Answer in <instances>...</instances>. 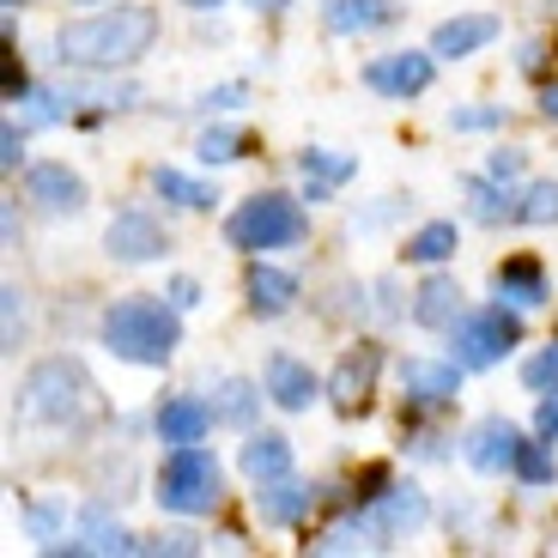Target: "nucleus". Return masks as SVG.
I'll list each match as a JSON object with an SVG mask.
<instances>
[{
    "label": "nucleus",
    "instance_id": "obj_33",
    "mask_svg": "<svg viewBox=\"0 0 558 558\" xmlns=\"http://www.w3.org/2000/svg\"><path fill=\"white\" fill-rule=\"evenodd\" d=\"M517 480H522V486H553V480H558V461H553V449H546V437L522 444V456H517Z\"/></svg>",
    "mask_w": 558,
    "mask_h": 558
},
{
    "label": "nucleus",
    "instance_id": "obj_22",
    "mask_svg": "<svg viewBox=\"0 0 558 558\" xmlns=\"http://www.w3.org/2000/svg\"><path fill=\"white\" fill-rule=\"evenodd\" d=\"M298 170H304V201H328L340 182L359 177V158H352V153H328V146H310V153L298 158Z\"/></svg>",
    "mask_w": 558,
    "mask_h": 558
},
{
    "label": "nucleus",
    "instance_id": "obj_14",
    "mask_svg": "<svg viewBox=\"0 0 558 558\" xmlns=\"http://www.w3.org/2000/svg\"><path fill=\"white\" fill-rule=\"evenodd\" d=\"M377 371H383V347H377V340H359V347H352L347 359L335 364V377H328V395H335L340 413H359L364 395L377 389Z\"/></svg>",
    "mask_w": 558,
    "mask_h": 558
},
{
    "label": "nucleus",
    "instance_id": "obj_38",
    "mask_svg": "<svg viewBox=\"0 0 558 558\" xmlns=\"http://www.w3.org/2000/svg\"><path fill=\"white\" fill-rule=\"evenodd\" d=\"M0 165H7V170L25 165V128H19V122L0 128Z\"/></svg>",
    "mask_w": 558,
    "mask_h": 558
},
{
    "label": "nucleus",
    "instance_id": "obj_25",
    "mask_svg": "<svg viewBox=\"0 0 558 558\" xmlns=\"http://www.w3.org/2000/svg\"><path fill=\"white\" fill-rule=\"evenodd\" d=\"M153 189L170 201V207H189V213H207L213 201H219V195L207 189V182L189 177V170H177V165H158V170H153Z\"/></svg>",
    "mask_w": 558,
    "mask_h": 558
},
{
    "label": "nucleus",
    "instance_id": "obj_19",
    "mask_svg": "<svg viewBox=\"0 0 558 558\" xmlns=\"http://www.w3.org/2000/svg\"><path fill=\"white\" fill-rule=\"evenodd\" d=\"M492 37H498V19L492 13H461V19H444V25L432 31V56L437 61H468V56H480Z\"/></svg>",
    "mask_w": 558,
    "mask_h": 558
},
{
    "label": "nucleus",
    "instance_id": "obj_28",
    "mask_svg": "<svg viewBox=\"0 0 558 558\" xmlns=\"http://www.w3.org/2000/svg\"><path fill=\"white\" fill-rule=\"evenodd\" d=\"M461 195H468V207H474L480 225L517 219V207H510V182H498V177H468L461 182Z\"/></svg>",
    "mask_w": 558,
    "mask_h": 558
},
{
    "label": "nucleus",
    "instance_id": "obj_1",
    "mask_svg": "<svg viewBox=\"0 0 558 558\" xmlns=\"http://www.w3.org/2000/svg\"><path fill=\"white\" fill-rule=\"evenodd\" d=\"M158 13L140 7V0H122V7H104V13L68 19L56 31V61L61 68H85V73H116L134 68L140 56H153L158 43Z\"/></svg>",
    "mask_w": 558,
    "mask_h": 558
},
{
    "label": "nucleus",
    "instance_id": "obj_36",
    "mask_svg": "<svg viewBox=\"0 0 558 558\" xmlns=\"http://www.w3.org/2000/svg\"><path fill=\"white\" fill-rule=\"evenodd\" d=\"M522 170H529V153H517V146H498L486 158V177H498V182H522Z\"/></svg>",
    "mask_w": 558,
    "mask_h": 558
},
{
    "label": "nucleus",
    "instance_id": "obj_47",
    "mask_svg": "<svg viewBox=\"0 0 558 558\" xmlns=\"http://www.w3.org/2000/svg\"><path fill=\"white\" fill-rule=\"evenodd\" d=\"M80 7H85V0H80Z\"/></svg>",
    "mask_w": 558,
    "mask_h": 558
},
{
    "label": "nucleus",
    "instance_id": "obj_35",
    "mask_svg": "<svg viewBox=\"0 0 558 558\" xmlns=\"http://www.w3.org/2000/svg\"><path fill=\"white\" fill-rule=\"evenodd\" d=\"M498 122H504L498 104H480V110H449V128H456V134H486V128H498Z\"/></svg>",
    "mask_w": 558,
    "mask_h": 558
},
{
    "label": "nucleus",
    "instance_id": "obj_7",
    "mask_svg": "<svg viewBox=\"0 0 558 558\" xmlns=\"http://www.w3.org/2000/svg\"><path fill=\"white\" fill-rule=\"evenodd\" d=\"M432 80H437V56H432V49H395V56H377L371 68H364V85H371L377 98H395V104L432 92Z\"/></svg>",
    "mask_w": 558,
    "mask_h": 558
},
{
    "label": "nucleus",
    "instance_id": "obj_41",
    "mask_svg": "<svg viewBox=\"0 0 558 558\" xmlns=\"http://www.w3.org/2000/svg\"><path fill=\"white\" fill-rule=\"evenodd\" d=\"M165 298H170V304H177V310H195V304H201V286H195V279H189V274H177V279H170V286H165Z\"/></svg>",
    "mask_w": 558,
    "mask_h": 558
},
{
    "label": "nucleus",
    "instance_id": "obj_26",
    "mask_svg": "<svg viewBox=\"0 0 558 558\" xmlns=\"http://www.w3.org/2000/svg\"><path fill=\"white\" fill-rule=\"evenodd\" d=\"M456 250H461V231H456L449 219L418 225L413 238H407V262H413V267H437V262H449Z\"/></svg>",
    "mask_w": 558,
    "mask_h": 558
},
{
    "label": "nucleus",
    "instance_id": "obj_11",
    "mask_svg": "<svg viewBox=\"0 0 558 558\" xmlns=\"http://www.w3.org/2000/svg\"><path fill=\"white\" fill-rule=\"evenodd\" d=\"M364 517L377 522L383 534H413V529H425V517H432V498L407 480V486H389L383 480V492H364Z\"/></svg>",
    "mask_w": 558,
    "mask_h": 558
},
{
    "label": "nucleus",
    "instance_id": "obj_13",
    "mask_svg": "<svg viewBox=\"0 0 558 558\" xmlns=\"http://www.w3.org/2000/svg\"><path fill=\"white\" fill-rule=\"evenodd\" d=\"M262 389H267V401H274L279 413H310V401L322 395V383H316V371H310L304 359L274 352V359H267V371H262Z\"/></svg>",
    "mask_w": 558,
    "mask_h": 558
},
{
    "label": "nucleus",
    "instance_id": "obj_24",
    "mask_svg": "<svg viewBox=\"0 0 558 558\" xmlns=\"http://www.w3.org/2000/svg\"><path fill=\"white\" fill-rule=\"evenodd\" d=\"M68 553H140V541L110 517V510H98V504H92V510L80 517V534L68 541Z\"/></svg>",
    "mask_w": 558,
    "mask_h": 558
},
{
    "label": "nucleus",
    "instance_id": "obj_27",
    "mask_svg": "<svg viewBox=\"0 0 558 558\" xmlns=\"http://www.w3.org/2000/svg\"><path fill=\"white\" fill-rule=\"evenodd\" d=\"M262 395H267V389L231 377V383H219V401H213V413H219V425H238V432H250L255 413H262Z\"/></svg>",
    "mask_w": 558,
    "mask_h": 558
},
{
    "label": "nucleus",
    "instance_id": "obj_40",
    "mask_svg": "<svg viewBox=\"0 0 558 558\" xmlns=\"http://www.w3.org/2000/svg\"><path fill=\"white\" fill-rule=\"evenodd\" d=\"M140 553H201L195 534H158V541H140Z\"/></svg>",
    "mask_w": 558,
    "mask_h": 558
},
{
    "label": "nucleus",
    "instance_id": "obj_20",
    "mask_svg": "<svg viewBox=\"0 0 558 558\" xmlns=\"http://www.w3.org/2000/svg\"><path fill=\"white\" fill-rule=\"evenodd\" d=\"M310 504H316V492H310L304 480L279 474V480H262V492H255V517H262L267 529H292Z\"/></svg>",
    "mask_w": 558,
    "mask_h": 558
},
{
    "label": "nucleus",
    "instance_id": "obj_44",
    "mask_svg": "<svg viewBox=\"0 0 558 558\" xmlns=\"http://www.w3.org/2000/svg\"><path fill=\"white\" fill-rule=\"evenodd\" d=\"M541 116L558 128V85H546V92H541Z\"/></svg>",
    "mask_w": 558,
    "mask_h": 558
},
{
    "label": "nucleus",
    "instance_id": "obj_45",
    "mask_svg": "<svg viewBox=\"0 0 558 558\" xmlns=\"http://www.w3.org/2000/svg\"><path fill=\"white\" fill-rule=\"evenodd\" d=\"M189 13H213V7H225V0H182Z\"/></svg>",
    "mask_w": 558,
    "mask_h": 558
},
{
    "label": "nucleus",
    "instance_id": "obj_16",
    "mask_svg": "<svg viewBox=\"0 0 558 558\" xmlns=\"http://www.w3.org/2000/svg\"><path fill=\"white\" fill-rule=\"evenodd\" d=\"M304 298V286H298V274H286V267H267L255 262L250 274H243V304H250V316H286V310Z\"/></svg>",
    "mask_w": 558,
    "mask_h": 558
},
{
    "label": "nucleus",
    "instance_id": "obj_29",
    "mask_svg": "<svg viewBox=\"0 0 558 558\" xmlns=\"http://www.w3.org/2000/svg\"><path fill=\"white\" fill-rule=\"evenodd\" d=\"M383 541H389V534H383L371 517H359V522H340V529L316 534V541H310V553H377Z\"/></svg>",
    "mask_w": 558,
    "mask_h": 558
},
{
    "label": "nucleus",
    "instance_id": "obj_46",
    "mask_svg": "<svg viewBox=\"0 0 558 558\" xmlns=\"http://www.w3.org/2000/svg\"><path fill=\"white\" fill-rule=\"evenodd\" d=\"M7 7H19V0H7Z\"/></svg>",
    "mask_w": 558,
    "mask_h": 558
},
{
    "label": "nucleus",
    "instance_id": "obj_12",
    "mask_svg": "<svg viewBox=\"0 0 558 558\" xmlns=\"http://www.w3.org/2000/svg\"><path fill=\"white\" fill-rule=\"evenodd\" d=\"M461 359H407L401 364V395L407 407H444L461 395Z\"/></svg>",
    "mask_w": 558,
    "mask_h": 558
},
{
    "label": "nucleus",
    "instance_id": "obj_18",
    "mask_svg": "<svg viewBox=\"0 0 558 558\" xmlns=\"http://www.w3.org/2000/svg\"><path fill=\"white\" fill-rule=\"evenodd\" d=\"M492 292H498V304H510V310H534V304H546V298H553L534 255H510V262L492 267Z\"/></svg>",
    "mask_w": 558,
    "mask_h": 558
},
{
    "label": "nucleus",
    "instance_id": "obj_43",
    "mask_svg": "<svg viewBox=\"0 0 558 558\" xmlns=\"http://www.w3.org/2000/svg\"><path fill=\"white\" fill-rule=\"evenodd\" d=\"M243 7H255V13H267V19H279V13H292L298 0H243Z\"/></svg>",
    "mask_w": 558,
    "mask_h": 558
},
{
    "label": "nucleus",
    "instance_id": "obj_31",
    "mask_svg": "<svg viewBox=\"0 0 558 558\" xmlns=\"http://www.w3.org/2000/svg\"><path fill=\"white\" fill-rule=\"evenodd\" d=\"M517 225H534V231H546V225H558V182H529L517 201Z\"/></svg>",
    "mask_w": 558,
    "mask_h": 558
},
{
    "label": "nucleus",
    "instance_id": "obj_5",
    "mask_svg": "<svg viewBox=\"0 0 558 558\" xmlns=\"http://www.w3.org/2000/svg\"><path fill=\"white\" fill-rule=\"evenodd\" d=\"M158 504H165L170 517H213L225 498V474H219V456L201 444H177L158 468Z\"/></svg>",
    "mask_w": 558,
    "mask_h": 558
},
{
    "label": "nucleus",
    "instance_id": "obj_34",
    "mask_svg": "<svg viewBox=\"0 0 558 558\" xmlns=\"http://www.w3.org/2000/svg\"><path fill=\"white\" fill-rule=\"evenodd\" d=\"M522 383H529L534 395H546V389H558V340L553 347H541L529 364H522Z\"/></svg>",
    "mask_w": 558,
    "mask_h": 558
},
{
    "label": "nucleus",
    "instance_id": "obj_21",
    "mask_svg": "<svg viewBox=\"0 0 558 558\" xmlns=\"http://www.w3.org/2000/svg\"><path fill=\"white\" fill-rule=\"evenodd\" d=\"M461 316H468V310H461V286H456V279L432 274V279L413 292V322H418V328H437V335H449Z\"/></svg>",
    "mask_w": 558,
    "mask_h": 558
},
{
    "label": "nucleus",
    "instance_id": "obj_37",
    "mask_svg": "<svg viewBox=\"0 0 558 558\" xmlns=\"http://www.w3.org/2000/svg\"><path fill=\"white\" fill-rule=\"evenodd\" d=\"M534 437L558 444V389H546V395H541V407H534Z\"/></svg>",
    "mask_w": 558,
    "mask_h": 558
},
{
    "label": "nucleus",
    "instance_id": "obj_42",
    "mask_svg": "<svg viewBox=\"0 0 558 558\" xmlns=\"http://www.w3.org/2000/svg\"><path fill=\"white\" fill-rule=\"evenodd\" d=\"M243 98H250V85L231 80V85H219V92H207L201 104H207V110H231V104H243Z\"/></svg>",
    "mask_w": 558,
    "mask_h": 558
},
{
    "label": "nucleus",
    "instance_id": "obj_32",
    "mask_svg": "<svg viewBox=\"0 0 558 558\" xmlns=\"http://www.w3.org/2000/svg\"><path fill=\"white\" fill-rule=\"evenodd\" d=\"M195 158H201V165H238V158H243V134H238V128H201Z\"/></svg>",
    "mask_w": 558,
    "mask_h": 558
},
{
    "label": "nucleus",
    "instance_id": "obj_17",
    "mask_svg": "<svg viewBox=\"0 0 558 558\" xmlns=\"http://www.w3.org/2000/svg\"><path fill=\"white\" fill-rule=\"evenodd\" d=\"M395 19H401L395 0H322V31L328 37H371Z\"/></svg>",
    "mask_w": 558,
    "mask_h": 558
},
{
    "label": "nucleus",
    "instance_id": "obj_9",
    "mask_svg": "<svg viewBox=\"0 0 558 558\" xmlns=\"http://www.w3.org/2000/svg\"><path fill=\"white\" fill-rule=\"evenodd\" d=\"M529 437L510 425V418H480L474 432L461 437V456H468V468H480V474H517V456Z\"/></svg>",
    "mask_w": 558,
    "mask_h": 558
},
{
    "label": "nucleus",
    "instance_id": "obj_30",
    "mask_svg": "<svg viewBox=\"0 0 558 558\" xmlns=\"http://www.w3.org/2000/svg\"><path fill=\"white\" fill-rule=\"evenodd\" d=\"M25 534L43 546V553H61V546H68V504H31Z\"/></svg>",
    "mask_w": 558,
    "mask_h": 558
},
{
    "label": "nucleus",
    "instance_id": "obj_8",
    "mask_svg": "<svg viewBox=\"0 0 558 558\" xmlns=\"http://www.w3.org/2000/svg\"><path fill=\"white\" fill-rule=\"evenodd\" d=\"M104 250H110V262H122V267H146V262H158V255L170 250V238H165V225H158L153 213L128 207V213H116V219H110Z\"/></svg>",
    "mask_w": 558,
    "mask_h": 558
},
{
    "label": "nucleus",
    "instance_id": "obj_6",
    "mask_svg": "<svg viewBox=\"0 0 558 558\" xmlns=\"http://www.w3.org/2000/svg\"><path fill=\"white\" fill-rule=\"evenodd\" d=\"M449 340H456V359L468 364V371H492V364H504L522 347V322H517V310H504V304L468 310V316L449 328Z\"/></svg>",
    "mask_w": 558,
    "mask_h": 558
},
{
    "label": "nucleus",
    "instance_id": "obj_3",
    "mask_svg": "<svg viewBox=\"0 0 558 558\" xmlns=\"http://www.w3.org/2000/svg\"><path fill=\"white\" fill-rule=\"evenodd\" d=\"M25 413L43 418V425H56V432H92L104 418V395L98 383H92V371H85L80 359H37L25 371Z\"/></svg>",
    "mask_w": 558,
    "mask_h": 558
},
{
    "label": "nucleus",
    "instance_id": "obj_23",
    "mask_svg": "<svg viewBox=\"0 0 558 558\" xmlns=\"http://www.w3.org/2000/svg\"><path fill=\"white\" fill-rule=\"evenodd\" d=\"M238 468L262 486V480H279V474H292V437H279V432H250V444H243Z\"/></svg>",
    "mask_w": 558,
    "mask_h": 558
},
{
    "label": "nucleus",
    "instance_id": "obj_2",
    "mask_svg": "<svg viewBox=\"0 0 558 558\" xmlns=\"http://www.w3.org/2000/svg\"><path fill=\"white\" fill-rule=\"evenodd\" d=\"M98 340H104V352H116L122 364L158 371V364H170L182 347V310L170 304V298H116L98 316Z\"/></svg>",
    "mask_w": 558,
    "mask_h": 558
},
{
    "label": "nucleus",
    "instance_id": "obj_15",
    "mask_svg": "<svg viewBox=\"0 0 558 558\" xmlns=\"http://www.w3.org/2000/svg\"><path fill=\"white\" fill-rule=\"evenodd\" d=\"M158 437H165L170 449L177 444H207V432L219 425V413H213V401H201V395H170L165 407L153 413Z\"/></svg>",
    "mask_w": 558,
    "mask_h": 558
},
{
    "label": "nucleus",
    "instance_id": "obj_10",
    "mask_svg": "<svg viewBox=\"0 0 558 558\" xmlns=\"http://www.w3.org/2000/svg\"><path fill=\"white\" fill-rule=\"evenodd\" d=\"M25 201H31L37 213H56V219H61V213H80L92 195H85V177H80V170H68L61 158H43V165L25 170Z\"/></svg>",
    "mask_w": 558,
    "mask_h": 558
},
{
    "label": "nucleus",
    "instance_id": "obj_39",
    "mask_svg": "<svg viewBox=\"0 0 558 558\" xmlns=\"http://www.w3.org/2000/svg\"><path fill=\"white\" fill-rule=\"evenodd\" d=\"M7 347H19V335H25V292H19V286H7Z\"/></svg>",
    "mask_w": 558,
    "mask_h": 558
},
{
    "label": "nucleus",
    "instance_id": "obj_4",
    "mask_svg": "<svg viewBox=\"0 0 558 558\" xmlns=\"http://www.w3.org/2000/svg\"><path fill=\"white\" fill-rule=\"evenodd\" d=\"M310 238V213L298 207L292 195H279V189H267V195H250L231 219H225V243L243 255H267V250H292V243Z\"/></svg>",
    "mask_w": 558,
    "mask_h": 558
}]
</instances>
